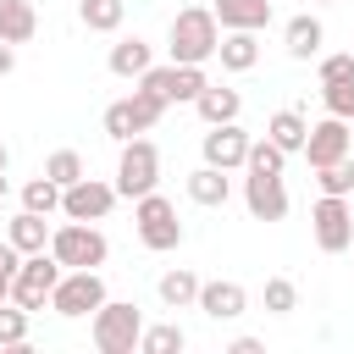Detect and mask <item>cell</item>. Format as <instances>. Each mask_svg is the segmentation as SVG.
Instances as JSON below:
<instances>
[{"label": "cell", "mask_w": 354, "mask_h": 354, "mask_svg": "<svg viewBox=\"0 0 354 354\" xmlns=\"http://www.w3.org/2000/svg\"><path fill=\"white\" fill-rule=\"evenodd\" d=\"M216 44H221V22H216L210 6H183V11L171 17V61L205 66V61L216 55Z\"/></svg>", "instance_id": "obj_1"}, {"label": "cell", "mask_w": 354, "mask_h": 354, "mask_svg": "<svg viewBox=\"0 0 354 354\" xmlns=\"http://www.w3.org/2000/svg\"><path fill=\"white\" fill-rule=\"evenodd\" d=\"M88 337H94L100 354H133L138 337H144L138 304H133V299H105V304L94 310V321H88Z\"/></svg>", "instance_id": "obj_2"}, {"label": "cell", "mask_w": 354, "mask_h": 354, "mask_svg": "<svg viewBox=\"0 0 354 354\" xmlns=\"http://www.w3.org/2000/svg\"><path fill=\"white\" fill-rule=\"evenodd\" d=\"M50 254L66 266V271H100L105 266V254H111V243H105V232L94 227V221H61L55 232H50Z\"/></svg>", "instance_id": "obj_3"}, {"label": "cell", "mask_w": 354, "mask_h": 354, "mask_svg": "<svg viewBox=\"0 0 354 354\" xmlns=\"http://www.w3.org/2000/svg\"><path fill=\"white\" fill-rule=\"evenodd\" d=\"M133 221H138V238H144V249H155V254H166V249H177L183 243V221H177V205L166 199V194H144V199H133Z\"/></svg>", "instance_id": "obj_4"}, {"label": "cell", "mask_w": 354, "mask_h": 354, "mask_svg": "<svg viewBox=\"0 0 354 354\" xmlns=\"http://www.w3.org/2000/svg\"><path fill=\"white\" fill-rule=\"evenodd\" d=\"M160 116H166V100H160V94H149V88H133L127 100L105 105V133H111L116 144H127L133 133H149Z\"/></svg>", "instance_id": "obj_5"}, {"label": "cell", "mask_w": 354, "mask_h": 354, "mask_svg": "<svg viewBox=\"0 0 354 354\" xmlns=\"http://www.w3.org/2000/svg\"><path fill=\"white\" fill-rule=\"evenodd\" d=\"M155 183H160V149L149 138H127L122 160H116V194L122 199H144Z\"/></svg>", "instance_id": "obj_6"}, {"label": "cell", "mask_w": 354, "mask_h": 354, "mask_svg": "<svg viewBox=\"0 0 354 354\" xmlns=\"http://www.w3.org/2000/svg\"><path fill=\"white\" fill-rule=\"evenodd\" d=\"M61 277H66V266H61L50 249H39V254H22V271H17V282H11V299H17L22 310H44Z\"/></svg>", "instance_id": "obj_7"}, {"label": "cell", "mask_w": 354, "mask_h": 354, "mask_svg": "<svg viewBox=\"0 0 354 354\" xmlns=\"http://www.w3.org/2000/svg\"><path fill=\"white\" fill-rule=\"evenodd\" d=\"M105 304V277L100 271H66L61 282H55V293H50V310L55 315H66V321H77V315H94Z\"/></svg>", "instance_id": "obj_8"}, {"label": "cell", "mask_w": 354, "mask_h": 354, "mask_svg": "<svg viewBox=\"0 0 354 354\" xmlns=\"http://www.w3.org/2000/svg\"><path fill=\"white\" fill-rule=\"evenodd\" d=\"M310 227H315V243H321L326 254H343V249L354 243V205H348L343 194H321L315 210H310Z\"/></svg>", "instance_id": "obj_9"}, {"label": "cell", "mask_w": 354, "mask_h": 354, "mask_svg": "<svg viewBox=\"0 0 354 354\" xmlns=\"http://www.w3.org/2000/svg\"><path fill=\"white\" fill-rule=\"evenodd\" d=\"M205 66H183V61H171V66H149L144 77H138V88H149V94H160L166 105H194L199 94H205Z\"/></svg>", "instance_id": "obj_10"}, {"label": "cell", "mask_w": 354, "mask_h": 354, "mask_svg": "<svg viewBox=\"0 0 354 354\" xmlns=\"http://www.w3.org/2000/svg\"><path fill=\"white\" fill-rule=\"evenodd\" d=\"M116 199H122V194H116V183L77 177L72 188H61V216H66V221H105Z\"/></svg>", "instance_id": "obj_11"}, {"label": "cell", "mask_w": 354, "mask_h": 354, "mask_svg": "<svg viewBox=\"0 0 354 354\" xmlns=\"http://www.w3.org/2000/svg\"><path fill=\"white\" fill-rule=\"evenodd\" d=\"M348 155H354V122L326 116V122L310 127V138H304V160L310 166H332V160H348Z\"/></svg>", "instance_id": "obj_12"}, {"label": "cell", "mask_w": 354, "mask_h": 354, "mask_svg": "<svg viewBox=\"0 0 354 354\" xmlns=\"http://www.w3.org/2000/svg\"><path fill=\"white\" fill-rule=\"evenodd\" d=\"M243 205H249L254 221H282V216H288V188H282V177H277V171H249V177H243Z\"/></svg>", "instance_id": "obj_13"}, {"label": "cell", "mask_w": 354, "mask_h": 354, "mask_svg": "<svg viewBox=\"0 0 354 354\" xmlns=\"http://www.w3.org/2000/svg\"><path fill=\"white\" fill-rule=\"evenodd\" d=\"M249 144H254V138H249L238 122H216V127L205 133V144H199V149H205V160H210V166L232 171V166H243V160H249Z\"/></svg>", "instance_id": "obj_14"}, {"label": "cell", "mask_w": 354, "mask_h": 354, "mask_svg": "<svg viewBox=\"0 0 354 354\" xmlns=\"http://www.w3.org/2000/svg\"><path fill=\"white\" fill-rule=\"evenodd\" d=\"M199 310L210 315V321H238L243 310H249V293L238 288V282H199Z\"/></svg>", "instance_id": "obj_15"}, {"label": "cell", "mask_w": 354, "mask_h": 354, "mask_svg": "<svg viewBox=\"0 0 354 354\" xmlns=\"http://www.w3.org/2000/svg\"><path fill=\"white\" fill-rule=\"evenodd\" d=\"M50 232H55V227H50L39 210H28V205H22V210L6 221V238H11L22 254H39V249H50Z\"/></svg>", "instance_id": "obj_16"}, {"label": "cell", "mask_w": 354, "mask_h": 354, "mask_svg": "<svg viewBox=\"0 0 354 354\" xmlns=\"http://www.w3.org/2000/svg\"><path fill=\"white\" fill-rule=\"evenodd\" d=\"M282 39H288V55L293 61H315L321 55V44H326V28H321V17H293L288 28H282Z\"/></svg>", "instance_id": "obj_17"}, {"label": "cell", "mask_w": 354, "mask_h": 354, "mask_svg": "<svg viewBox=\"0 0 354 354\" xmlns=\"http://www.w3.org/2000/svg\"><path fill=\"white\" fill-rule=\"evenodd\" d=\"M216 55H221L227 72H249V66L260 61V39H254V28H227L221 44H216Z\"/></svg>", "instance_id": "obj_18"}, {"label": "cell", "mask_w": 354, "mask_h": 354, "mask_svg": "<svg viewBox=\"0 0 354 354\" xmlns=\"http://www.w3.org/2000/svg\"><path fill=\"white\" fill-rule=\"evenodd\" d=\"M210 11H216V22H221V33H227V28H254V33H260V28L271 22V0H216Z\"/></svg>", "instance_id": "obj_19"}, {"label": "cell", "mask_w": 354, "mask_h": 354, "mask_svg": "<svg viewBox=\"0 0 354 354\" xmlns=\"http://www.w3.org/2000/svg\"><path fill=\"white\" fill-rule=\"evenodd\" d=\"M194 111L205 116V127H216V122H238V111H243V100H238V88H221V83H205V94L194 100Z\"/></svg>", "instance_id": "obj_20"}, {"label": "cell", "mask_w": 354, "mask_h": 354, "mask_svg": "<svg viewBox=\"0 0 354 354\" xmlns=\"http://www.w3.org/2000/svg\"><path fill=\"white\" fill-rule=\"evenodd\" d=\"M266 138H277L288 155H304V138H310V122H304V111H277L271 122H266Z\"/></svg>", "instance_id": "obj_21"}, {"label": "cell", "mask_w": 354, "mask_h": 354, "mask_svg": "<svg viewBox=\"0 0 354 354\" xmlns=\"http://www.w3.org/2000/svg\"><path fill=\"white\" fill-rule=\"evenodd\" d=\"M227 194H232V183H227V171L221 166H199V171H188V199L194 205H227Z\"/></svg>", "instance_id": "obj_22"}, {"label": "cell", "mask_w": 354, "mask_h": 354, "mask_svg": "<svg viewBox=\"0 0 354 354\" xmlns=\"http://www.w3.org/2000/svg\"><path fill=\"white\" fill-rule=\"evenodd\" d=\"M149 66H155V61H149V44H144L138 33L111 44V72H116V77H144Z\"/></svg>", "instance_id": "obj_23"}, {"label": "cell", "mask_w": 354, "mask_h": 354, "mask_svg": "<svg viewBox=\"0 0 354 354\" xmlns=\"http://www.w3.org/2000/svg\"><path fill=\"white\" fill-rule=\"evenodd\" d=\"M33 33H39L33 6H28V0H6V6H0V39H6V44H28Z\"/></svg>", "instance_id": "obj_24"}, {"label": "cell", "mask_w": 354, "mask_h": 354, "mask_svg": "<svg viewBox=\"0 0 354 354\" xmlns=\"http://www.w3.org/2000/svg\"><path fill=\"white\" fill-rule=\"evenodd\" d=\"M77 17L88 33H116L127 17V0H77Z\"/></svg>", "instance_id": "obj_25"}, {"label": "cell", "mask_w": 354, "mask_h": 354, "mask_svg": "<svg viewBox=\"0 0 354 354\" xmlns=\"http://www.w3.org/2000/svg\"><path fill=\"white\" fill-rule=\"evenodd\" d=\"M160 304H166V310H188V304H199V277L183 271V266L166 271V277H160Z\"/></svg>", "instance_id": "obj_26"}, {"label": "cell", "mask_w": 354, "mask_h": 354, "mask_svg": "<svg viewBox=\"0 0 354 354\" xmlns=\"http://www.w3.org/2000/svg\"><path fill=\"white\" fill-rule=\"evenodd\" d=\"M183 343H188V332H183L177 321H166V326H144V337H138L144 354H183Z\"/></svg>", "instance_id": "obj_27"}, {"label": "cell", "mask_w": 354, "mask_h": 354, "mask_svg": "<svg viewBox=\"0 0 354 354\" xmlns=\"http://www.w3.org/2000/svg\"><path fill=\"white\" fill-rule=\"evenodd\" d=\"M28 315L33 310H22L17 299L0 304V348H28Z\"/></svg>", "instance_id": "obj_28"}, {"label": "cell", "mask_w": 354, "mask_h": 354, "mask_svg": "<svg viewBox=\"0 0 354 354\" xmlns=\"http://www.w3.org/2000/svg\"><path fill=\"white\" fill-rule=\"evenodd\" d=\"M243 166H249V171H277V177H282V166H288V149H282L277 138H254Z\"/></svg>", "instance_id": "obj_29"}, {"label": "cell", "mask_w": 354, "mask_h": 354, "mask_svg": "<svg viewBox=\"0 0 354 354\" xmlns=\"http://www.w3.org/2000/svg\"><path fill=\"white\" fill-rule=\"evenodd\" d=\"M44 177H50V183H61V188H72V183H77V177H88V171H83V155H77V149H55V155L44 160Z\"/></svg>", "instance_id": "obj_30"}, {"label": "cell", "mask_w": 354, "mask_h": 354, "mask_svg": "<svg viewBox=\"0 0 354 354\" xmlns=\"http://www.w3.org/2000/svg\"><path fill=\"white\" fill-rule=\"evenodd\" d=\"M22 205H28V210H39V216L61 210V183H50V177L39 171V177H33L28 188H22Z\"/></svg>", "instance_id": "obj_31"}, {"label": "cell", "mask_w": 354, "mask_h": 354, "mask_svg": "<svg viewBox=\"0 0 354 354\" xmlns=\"http://www.w3.org/2000/svg\"><path fill=\"white\" fill-rule=\"evenodd\" d=\"M315 188L321 194H354V160H332V166H315Z\"/></svg>", "instance_id": "obj_32"}, {"label": "cell", "mask_w": 354, "mask_h": 354, "mask_svg": "<svg viewBox=\"0 0 354 354\" xmlns=\"http://www.w3.org/2000/svg\"><path fill=\"white\" fill-rule=\"evenodd\" d=\"M321 105H326V116H343V122H354V77L321 83Z\"/></svg>", "instance_id": "obj_33"}, {"label": "cell", "mask_w": 354, "mask_h": 354, "mask_svg": "<svg viewBox=\"0 0 354 354\" xmlns=\"http://www.w3.org/2000/svg\"><path fill=\"white\" fill-rule=\"evenodd\" d=\"M266 310H271V315H293V310H299V288H293L288 277H271V282H266Z\"/></svg>", "instance_id": "obj_34"}, {"label": "cell", "mask_w": 354, "mask_h": 354, "mask_svg": "<svg viewBox=\"0 0 354 354\" xmlns=\"http://www.w3.org/2000/svg\"><path fill=\"white\" fill-rule=\"evenodd\" d=\"M337 77H354V55H326L321 61V83H337Z\"/></svg>", "instance_id": "obj_35"}, {"label": "cell", "mask_w": 354, "mask_h": 354, "mask_svg": "<svg viewBox=\"0 0 354 354\" xmlns=\"http://www.w3.org/2000/svg\"><path fill=\"white\" fill-rule=\"evenodd\" d=\"M11 66H17V44H6V39H0V77H6Z\"/></svg>", "instance_id": "obj_36"}, {"label": "cell", "mask_w": 354, "mask_h": 354, "mask_svg": "<svg viewBox=\"0 0 354 354\" xmlns=\"http://www.w3.org/2000/svg\"><path fill=\"white\" fill-rule=\"evenodd\" d=\"M232 354H260V337H232Z\"/></svg>", "instance_id": "obj_37"}, {"label": "cell", "mask_w": 354, "mask_h": 354, "mask_svg": "<svg viewBox=\"0 0 354 354\" xmlns=\"http://www.w3.org/2000/svg\"><path fill=\"white\" fill-rule=\"evenodd\" d=\"M6 299H11V282H6V277H0V304H6Z\"/></svg>", "instance_id": "obj_38"}, {"label": "cell", "mask_w": 354, "mask_h": 354, "mask_svg": "<svg viewBox=\"0 0 354 354\" xmlns=\"http://www.w3.org/2000/svg\"><path fill=\"white\" fill-rule=\"evenodd\" d=\"M6 160H11V155H6V144H0V171H6Z\"/></svg>", "instance_id": "obj_39"}, {"label": "cell", "mask_w": 354, "mask_h": 354, "mask_svg": "<svg viewBox=\"0 0 354 354\" xmlns=\"http://www.w3.org/2000/svg\"><path fill=\"white\" fill-rule=\"evenodd\" d=\"M0 199H6V171H0Z\"/></svg>", "instance_id": "obj_40"}, {"label": "cell", "mask_w": 354, "mask_h": 354, "mask_svg": "<svg viewBox=\"0 0 354 354\" xmlns=\"http://www.w3.org/2000/svg\"><path fill=\"white\" fill-rule=\"evenodd\" d=\"M315 6H332V0H315Z\"/></svg>", "instance_id": "obj_41"}, {"label": "cell", "mask_w": 354, "mask_h": 354, "mask_svg": "<svg viewBox=\"0 0 354 354\" xmlns=\"http://www.w3.org/2000/svg\"><path fill=\"white\" fill-rule=\"evenodd\" d=\"M0 6H6V0H0Z\"/></svg>", "instance_id": "obj_42"}]
</instances>
